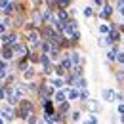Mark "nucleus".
Segmentation results:
<instances>
[{
  "instance_id": "f257e3e1",
  "label": "nucleus",
  "mask_w": 124,
  "mask_h": 124,
  "mask_svg": "<svg viewBox=\"0 0 124 124\" xmlns=\"http://www.w3.org/2000/svg\"><path fill=\"white\" fill-rule=\"evenodd\" d=\"M21 115H23V118H27V116H32V105L29 101H25L23 105H21Z\"/></svg>"
},
{
  "instance_id": "f03ea898",
  "label": "nucleus",
  "mask_w": 124,
  "mask_h": 124,
  "mask_svg": "<svg viewBox=\"0 0 124 124\" xmlns=\"http://www.w3.org/2000/svg\"><path fill=\"white\" fill-rule=\"evenodd\" d=\"M61 29H63L65 32H67V34H71V32H75V31H77V23H71V21H65Z\"/></svg>"
},
{
  "instance_id": "7ed1b4c3",
  "label": "nucleus",
  "mask_w": 124,
  "mask_h": 124,
  "mask_svg": "<svg viewBox=\"0 0 124 124\" xmlns=\"http://www.w3.org/2000/svg\"><path fill=\"white\" fill-rule=\"evenodd\" d=\"M2 42H4L6 46H8V44H14V42H16V34H6V36L2 38Z\"/></svg>"
},
{
  "instance_id": "20e7f679",
  "label": "nucleus",
  "mask_w": 124,
  "mask_h": 124,
  "mask_svg": "<svg viewBox=\"0 0 124 124\" xmlns=\"http://www.w3.org/2000/svg\"><path fill=\"white\" fill-rule=\"evenodd\" d=\"M2 57H4V59H12V57H14V48H4Z\"/></svg>"
},
{
  "instance_id": "39448f33",
  "label": "nucleus",
  "mask_w": 124,
  "mask_h": 124,
  "mask_svg": "<svg viewBox=\"0 0 124 124\" xmlns=\"http://www.w3.org/2000/svg\"><path fill=\"white\" fill-rule=\"evenodd\" d=\"M0 113H2V116H4L6 120H10V118H12V115H14V111H12V109H8V107H4Z\"/></svg>"
},
{
  "instance_id": "423d86ee",
  "label": "nucleus",
  "mask_w": 124,
  "mask_h": 124,
  "mask_svg": "<svg viewBox=\"0 0 124 124\" xmlns=\"http://www.w3.org/2000/svg\"><path fill=\"white\" fill-rule=\"evenodd\" d=\"M69 61L73 63V65H80V55H78L77 52H75V54H71V55H69Z\"/></svg>"
},
{
  "instance_id": "0eeeda50",
  "label": "nucleus",
  "mask_w": 124,
  "mask_h": 124,
  "mask_svg": "<svg viewBox=\"0 0 124 124\" xmlns=\"http://www.w3.org/2000/svg\"><path fill=\"white\" fill-rule=\"evenodd\" d=\"M38 38H40V34L36 31H29V40L31 42H38Z\"/></svg>"
},
{
  "instance_id": "6e6552de",
  "label": "nucleus",
  "mask_w": 124,
  "mask_h": 124,
  "mask_svg": "<svg viewBox=\"0 0 124 124\" xmlns=\"http://www.w3.org/2000/svg\"><path fill=\"white\" fill-rule=\"evenodd\" d=\"M88 109H90V111H99L101 105H99L97 101H88Z\"/></svg>"
},
{
  "instance_id": "1a4fd4ad",
  "label": "nucleus",
  "mask_w": 124,
  "mask_h": 124,
  "mask_svg": "<svg viewBox=\"0 0 124 124\" xmlns=\"http://www.w3.org/2000/svg\"><path fill=\"white\" fill-rule=\"evenodd\" d=\"M103 97H105L107 101H113V99H115V92H111V90H105V92H103Z\"/></svg>"
},
{
  "instance_id": "9d476101",
  "label": "nucleus",
  "mask_w": 124,
  "mask_h": 124,
  "mask_svg": "<svg viewBox=\"0 0 124 124\" xmlns=\"http://www.w3.org/2000/svg\"><path fill=\"white\" fill-rule=\"evenodd\" d=\"M115 40H118V32L111 31V34H109V38H107V42H109V44H113Z\"/></svg>"
},
{
  "instance_id": "9b49d317",
  "label": "nucleus",
  "mask_w": 124,
  "mask_h": 124,
  "mask_svg": "<svg viewBox=\"0 0 124 124\" xmlns=\"http://www.w3.org/2000/svg\"><path fill=\"white\" fill-rule=\"evenodd\" d=\"M25 54V55H27V48L25 46H19V44H17V46H14V54Z\"/></svg>"
},
{
  "instance_id": "f8f14e48",
  "label": "nucleus",
  "mask_w": 124,
  "mask_h": 124,
  "mask_svg": "<svg viewBox=\"0 0 124 124\" xmlns=\"http://www.w3.org/2000/svg\"><path fill=\"white\" fill-rule=\"evenodd\" d=\"M69 4H71V0H57V6L59 8H67Z\"/></svg>"
},
{
  "instance_id": "ddd939ff",
  "label": "nucleus",
  "mask_w": 124,
  "mask_h": 124,
  "mask_svg": "<svg viewBox=\"0 0 124 124\" xmlns=\"http://www.w3.org/2000/svg\"><path fill=\"white\" fill-rule=\"evenodd\" d=\"M67 95H69L71 99H77V97H78V92H77V90H69V92H67Z\"/></svg>"
},
{
  "instance_id": "4468645a",
  "label": "nucleus",
  "mask_w": 124,
  "mask_h": 124,
  "mask_svg": "<svg viewBox=\"0 0 124 124\" xmlns=\"http://www.w3.org/2000/svg\"><path fill=\"white\" fill-rule=\"evenodd\" d=\"M111 14H113V10H111V8H109V6H107V8L103 10V14H101V17H109V16H111Z\"/></svg>"
},
{
  "instance_id": "2eb2a0df",
  "label": "nucleus",
  "mask_w": 124,
  "mask_h": 124,
  "mask_svg": "<svg viewBox=\"0 0 124 124\" xmlns=\"http://www.w3.org/2000/svg\"><path fill=\"white\" fill-rule=\"evenodd\" d=\"M63 99H65V93H63V92L55 93V101H63Z\"/></svg>"
},
{
  "instance_id": "dca6fc26",
  "label": "nucleus",
  "mask_w": 124,
  "mask_h": 124,
  "mask_svg": "<svg viewBox=\"0 0 124 124\" xmlns=\"http://www.w3.org/2000/svg\"><path fill=\"white\" fill-rule=\"evenodd\" d=\"M92 14H93L92 8H84V16H86V17H92Z\"/></svg>"
},
{
  "instance_id": "f3484780",
  "label": "nucleus",
  "mask_w": 124,
  "mask_h": 124,
  "mask_svg": "<svg viewBox=\"0 0 124 124\" xmlns=\"http://www.w3.org/2000/svg\"><path fill=\"white\" fill-rule=\"evenodd\" d=\"M78 88H84V86H86V80H84V78H78Z\"/></svg>"
},
{
  "instance_id": "a211bd4d",
  "label": "nucleus",
  "mask_w": 124,
  "mask_h": 124,
  "mask_svg": "<svg viewBox=\"0 0 124 124\" xmlns=\"http://www.w3.org/2000/svg\"><path fill=\"white\" fill-rule=\"evenodd\" d=\"M8 77V73H6V69L4 67H0V78H6Z\"/></svg>"
},
{
  "instance_id": "6ab92c4d",
  "label": "nucleus",
  "mask_w": 124,
  "mask_h": 124,
  "mask_svg": "<svg viewBox=\"0 0 124 124\" xmlns=\"http://www.w3.org/2000/svg\"><path fill=\"white\" fill-rule=\"evenodd\" d=\"M115 59H116V61H120V63H124V54H118V55H115Z\"/></svg>"
},
{
  "instance_id": "aec40b11",
  "label": "nucleus",
  "mask_w": 124,
  "mask_h": 124,
  "mask_svg": "<svg viewBox=\"0 0 124 124\" xmlns=\"http://www.w3.org/2000/svg\"><path fill=\"white\" fill-rule=\"evenodd\" d=\"M59 19H63V21H67V12H59Z\"/></svg>"
},
{
  "instance_id": "412c9836",
  "label": "nucleus",
  "mask_w": 124,
  "mask_h": 124,
  "mask_svg": "<svg viewBox=\"0 0 124 124\" xmlns=\"http://www.w3.org/2000/svg\"><path fill=\"white\" fill-rule=\"evenodd\" d=\"M61 84H63V80H59V78H55V80H54V86H55V88H59Z\"/></svg>"
},
{
  "instance_id": "4be33fe9",
  "label": "nucleus",
  "mask_w": 124,
  "mask_h": 124,
  "mask_svg": "<svg viewBox=\"0 0 124 124\" xmlns=\"http://www.w3.org/2000/svg\"><path fill=\"white\" fill-rule=\"evenodd\" d=\"M99 31L101 32H109V27L107 25H99Z\"/></svg>"
},
{
  "instance_id": "5701e85b",
  "label": "nucleus",
  "mask_w": 124,
  "mask_h": 124,
  "mask_svg": "<svg viewBox=\"0 0 124 124\" xmlns=\"http://www.w3.org/2000/svg\"><path fill=\"white\" fill-rule=\"evenodd\" d=\"M107 57L111 59V61H113V59H115V52H109V54H107Z\"/></svg>"
},
{
  "instance_id": "b1692460",
  "label": "nucleus",
  "mask_w": 124,
  "mask_h": 124,
  "mask_svg": "<svg viewBox=\"0 0 124 124\" xmlns=\"http://www.w3.org/2000/svg\"><path fill=\"white\" fill-rule=\"evenodd\" d=\"M80 118V113H73V120H78Z\"/></svg>"
},
{
  "instance_id": "393cba45",
  "label": "nucleus",
  "mask_w": 124,
  "mask_h": 124,
  "mask_svg": "<svg viewBox=\"0 0 124 124\" xmlns=\"http://www.w3.org/2000/svg\"><path fill=\"white\" fill-rule=\"evenodd\" d=\"M0 6H2V8H6V6H8V0H0Z\"/></svg>"
},
{
  "instance_id": "a878e982",
  "label": "nucleus",
  "mask_w": 124,
  "mask_h": 124,
  "mask_svg": "<svg viewBox=\"0 0 124 124\" xmlns=\"http://www.w3.org/2000/svg\"><path fill=\"white\" fill-rule=\"evenodd\" d=\"M93 4L95 6H103V0H93Z\"/></svg>"
},
{
  "instance_id": "bb28decb",
  "label": "nucleus",
  "mask_w": 124,
  "mask_h": 124,
  "mask_svg": "<svg viewBox=\"0 0 124 124\" xmlns=\"http://www.w3.org/2000/svg\"><path fill=\"white\" fill-rule=\"evenodd\" d=\"M118 12H120V14L124 16V4H120V6H118Z\"/></svg>"
},
{
  "instance_id": "cd10ccee",
  "label": "nucleus",
  "mask_w": 124,
  "mask_h": 124,
  "mask_svg": "<svg viewBox=\"0 0 124 124\" xmlns=\"http://www.w3.org/2000/svg\"><path fill=\"white\" fill-rule=\"evenodd\" d=\"M118 111H120V113L124 115V105H118Z\"/></svg>"
},
{
  "instance_id": "c85d7f7f",
  "label": "nucleus",
  "mask_w": 124,
  "mask_h": 124,
  "mask_svg": "<svg viewBox=\"0 0 124 124\" xmlns=\"http://www.w3.org/2000/svg\"><path fill=\"white\" fill-rule=\"evenodd\" d=\"M4 29H6V27H4V23H2V25H0V34L4 32Z\"/></svg>"
},
{
  "instance_id": "c756f323",
  "label": "nucleus",
  "mask_w": 124,
  "mask_h": 124,
  "mask_svg": "<svg viewBox=\"0 0 124 124\" xmlns=\"http://www.w3.org/2000/svg\"><path fill=\"white\" fill-rule=\"evenodd\" d=\"M4 93H6V92H4V90H0V99H2V97H4Z\"/></svg>"
},
{
  "instance_id": "7c9ffc66",
  "label": "nucleus",
  "mask_w": 124,
  "mask_h": 124,
  "mask_svg": "<svg viewBox=\"0 0 124 124\" xmlns=\"http://www.w3.org/2000/svg\"><path fill=\"white\" fill-rule=\"evenodd\" d=\"M48 2H50V4H52V2H54V0H48Z\"/></svg>"
},
{
  "instance_id": "2f4dec72",
  "label": "nucleus",
  "mask_w": 124,
  "mask_h": 124,
  "mask_svg": "<svg viewBox=\"0 0 124 124\" xmlns=\"http://www.w3.org/2000/svg\"><path fill=\"white\" fill-rule=\"evenodd\" d=\"M122 122H124V116H122Z\"/></svg>"
}]
</instances>
